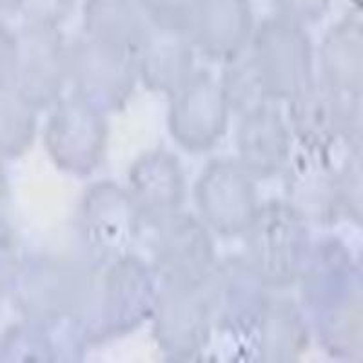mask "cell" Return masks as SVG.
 <instances>
[{"label": "cell", "mask_w": 363, "mask_h": 363, "mask_svg": "<svg viewBox=\"0 0 363 363\" xmlns=\"http://www.w3.org/2000/svg\"><path fill=\"white\" fill-rule=\"evenodd\" d=\"M155 17L167 24H186L202 11L203 0H144Z\"/></svg>", "instance_id": "1"}, {"label": "cell", "mask_w": 363, "mask_h": 363, "mask_svg": "<svg viewBox=\"0 0 363 363\" xmlns=\"http://www.w3.org/2000/svg\"><path fill=\"white\" fill-rule=\"evenodd\" d=\"M281 6L293 13H301V15H313L323 9L327 0H280Z\"/></svg>", "instance_id": "2"}, {"label": "cell", "mask_w": 363, "mask_h": 363, "mask_svg": "<svg viewBox=\"0 0 363 363\" xmlns=\"http://www.w3.org/2000/svg\"><path fill=\"white\" fill-rule=\"evenodd\" d=\"M24 0H0V13H8L17 9Z\"/></svg>", "instance_id": "3"}]
</instances>
